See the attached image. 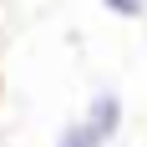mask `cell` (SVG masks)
Wrapping results in <instances>:
<instances>
[{
    "mask_svg": "<svg viewBox=\"0 0 147 147\" xmlns=\"http://www.w3.org/2000/svg\"><path fill=\"white\" fill-rule=\"evenodd\" d=\"M81 122H86V132L102 147H112L122 137V127H127V102H122V91L117 86H96L91 102H86V112H81Z\"/></svg>",
    "mask_w": 147,
    "mask_h": 147,
    "instance_id": "cell-1",
    "label": "cell"
},
{
    "mask_svg": "<svg viewBox=\"0 0 147 147\" xmlns=\"http://www.w3.org/2000/svg\"><path fill=\"white\" fill-rule=\"evenodd\" d=\"M51 147H102V142H96V137L86 132V122L76 117V122H66V127L56 132V142H51Z\"/></svg>",
    "mask_w": 147,
    "mask_h": 147,
    "instance_id": "cell-2",
    "label": "cell"
},
{
    "mask_svg": "<svg viewBox=\"0 0 147 147\" xmlns=\"http://www.w3.org/2000/svg\"><path fill=\"white\" fill-rule=\"evenodd\" d=\"M102 5L117 20H147V0H102Z\"/></svg>",
    "mask_w": 147,
    "mask_h": 147,
    "instance_id": "cell-3",
    "label": "cell"
}]
</instances>
